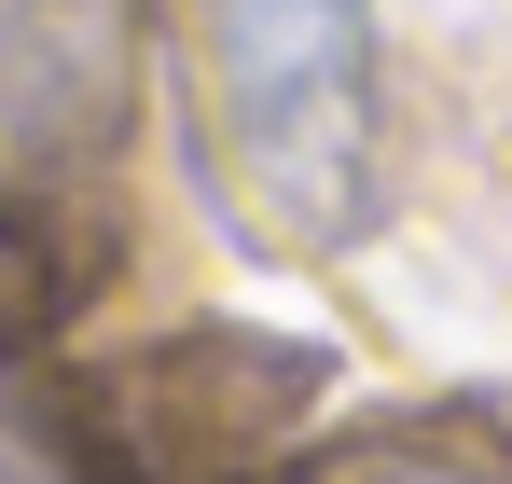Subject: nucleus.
<instances>
[{"label":"nucleus","mask_w":512,"mask_h":484,"mask_svg":"<svg viewBox=\"0 0 512 484\" xmlns=\"http://www.w3.org/2000/svg\"><path fill=\"white\" fill-rule=\"evenodd\" d=\"M0 484H84V471H70V443H56V415L28 402L14 374H0Z\"/></svg>","instance_id":"nucleus-3"},{"label":"nucleus","mask_w":512,"mask_h":484,"mask_svg":"<svg viewBox=\"0 0 512 484\" xmlns=\"http://www.w3.org/2000/svg\"><path fill=\"white\" fill-rule=\"evenodd\" d=\"M125 83V0H0V153H84Z\"/></svg>","instance_id":"nucleus-2"},{"label":"nucleus","mask_w":512,"mask_h":484,"mask_svg":"<svg viewBox=\"0 0 512 484\" xmlns=\"http://www.w3.org/2000/svg\"><path fill=\"white\" fill-rule=\"evenodd\" d=\"M319 484H471V471L429 457V443H374V457H346V471H319Z\"/></svg>","instance_id":"nucleus-4"},{"label":"nucleus","mask_w":512,"mask_h":484,"mask_svg":"<svg viewBox=\"0 0 512 484\" xmlns=\"http://www.w3.org/2000/svg\"><path fill=\"white\" fill-rule=\"evenodd\" d=\"M208 83L263 236H346L374 194V0H208Z\"/></svg>","instance_id":"nucleus-1"}]
</instances>
